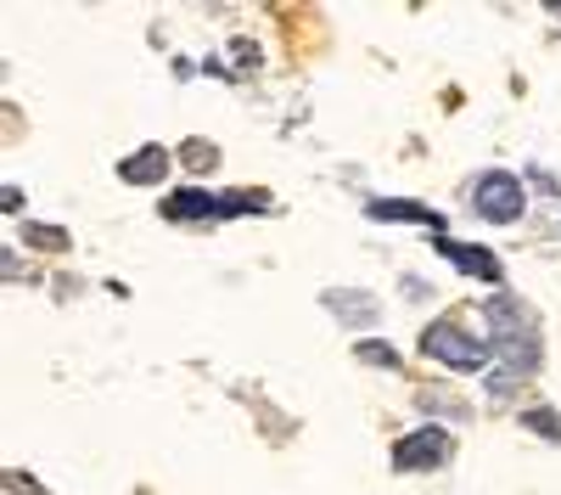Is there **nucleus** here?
I'll return each instance as SVG.
<instances>
[{
  "mask_svg": "<svg viewBox=\"0 0 561 495\" xmlns=\"http://www.w3.org/2000/svg\"><path fill=\"white\" fill-rule=\"evenodd\" d=\"M489 349H494V360H505L517 378H528V372H539V315L523 304V299H511V293H500V299H489Z\"/></svg>",
  "mask_w": 561,
  "mask_h": 495,
  "instance_id": "obj_1",
  "label": "nucleus"
},
{
  "mask_svg": "<svg viewBox=\"0 0 561 495\" xmlns=\"http://www.w3.org/2000/svg\"><path fill=\"white\" fill-rule=\"evenodd\" d=\"M325 310H332L337 322H370V315H377L370 293H325Z\"/></svg>",
  "mask_w": 561,
  "mask_h": 495,
  "instance_id": "obj_9",
  "label": "nucleus"
},
{
  "mask_svg": "<svg viewBox=\"0 0 561 495\" xmlns=\"http://www.w3.org/2000/svg\"><path fill=\"white\" fill-rule=\"evenodd\" d=\"M438 254H444L449 265H460L466 277H478V282H500V259H494L489 248H472V243H455V237H444V243H438Z\"/></svg>",
  "mask_w": 561,
  "mask_h": 495,
  "instance_id": "obj_5",
  "label": "nucleus"
},
{
  "mask_svg": "<svg viewBox=\"0 0 561 495\" xmlns=\"http://www.w3.org/2000/svg\"><path fill=\"white\" fill-rule=\"evenodd\" d=\"M370 220H415V225H444V214H438V209L399 203V198H377V203H370Z\"/></svg>",
  "mask_w": 561,
  "mask_h": 495,
  "instance_id": "obj_7",
  "label": "nucleus"
},
{
  "mask_svg": "<svg viewBox=\"0 0 561 495\" xmlns=\"http://www.w3.org/2000/svg\"><path fill=\"white\" fill-rule=\"evenodd\" d=\"M118 175L129 180V187H152V180L169 175V153H163V147H140V153H129V158L118 164Z\"/></svg>",
  "mask_w": 561,
  "mask_h": 495,
  "instance_id": "obj_6",
  "label": "nucleus"
},
{
  "mask_svg": "<svg viewBox=\"0 0 561 495\" xmlns=\"http://www.w3.org/2000/svg\"><path fill=\"white\" fill-rule=\"evenodd\" d=\"M528 428L545 434V439H561V417L556 412H528Z\"/></svg>",
  "mask_w": 561,
  "mask_h": 495,
  "instance_id": "obj_11",
  "label": "nucleus"
},
{
  "mask_svg": "<svg viewBox=\"0 0 561 495\" xmlns=\"http://www.w3.org/2000/svg\"><path fill=\"white\" fill-rule=\"evenodd\" d=\"M421 349H427L433 360H444V367H455V372H478V367H489V344H478L472 333H460L455 322H433L427 333H421Z\"/></svg>",
  "mask_w": 561,
  "mask_h": 495,
  "instance_id": "obj_2",
  "label": "nucleus"
},
{
  "mask_svg": "<svg viewBox=\"0 0 561 495\" xmlns=\"http://www.w3.org/2000/svg\"><path fill=\"white\" fill-rule=\"evenodd\" d=\"M185 158H197V169H208V158H214V147H208V142H192V147H185Z\"/></svg>",
  "mask_w": 561,
  "mask_h": 495,
  "instance_id": "obj_13",
  "label": "nucleus"
},
{
  "mask_svg": "<svg viewBox=\"0 0 561 495\" xmlns=\"http://www.w3.org/2000/svg\"><path fill=\"white\" fill-rule=\"evenodd\" d=\"M449 462V428H415L393 445V468L421 473V468H444Z\"/></svg>",
  "mask_w": 561,
  "mask_h": 495,
  "instance_id": "obj_4",
  "label": "nucleus"
},
{
  "mask_svg": "<svg viewBox=\"0 0 561 495\" xmlns=\"http://www.w3.org/2000/svg\"><path fill=\"white\" fill-rule=\"evenodd\" d=\"M472 209L494 225H511L523 214V187H517V175H505V169H489L478 187H472Z\"/></svg>",
  "mask_w": 561,
  "mask_h": 495,
  "instance_id": "obj_3",
  "label": "nucleus"
},
{
  "mask_svg": "<svg viewBox=\"0 0 561 495\" xmlns=\"http://www.w3.org/2000/svg\"><path fill=\"white\" fill-rule=\"evenodd\" d=\"M0 203H7V214H18V209H23V192H18V187H7V192H0Z\"/></svg>",
  "mask_w": 561,
  "mask_h": 495,
  "instance_id": "obj_15",
  "label": "nucleus"
},
{
  "mask_svg": "<svg viewBox=\"0 0 561 495\" xmlns=\"http://www.w3.org/2000/svg\"><path fill=\"white\" fill-rule=\"evenodd\" d=\"M354 355L365 360V367H388V372H393L399 360H404V355H399V349H388L382 338H365V344H354Z\"/></svg>",
  "mask_w": 561,
  "mask_h": 495,
  "instance_id": "obj_10",
  "label": "nucleus"
},
{
  "mask_svg": "<svg viewBox=\"0 0 561 495\" xmlns=\"http://www.w3.org/2000/svg\"><path fill=\"white\" fill-rule=\"evenodd\" d=\"M7 484H12L18 495H45V490H34V484H28V473H7Z\"/></svg>",
  "mask_w": 561,
  "mask_h": 495,
  "instance_id": "obj_14",
  "label": "nucleus"
},
{
  "mask_svg": "<svg viewBox=\"0 0 561 495\" xmlns=\"http://www.w3.org/2000/svg\"><path fill=\"white\" fill-rule=\"evenodd\" d=\"M28 243H39V248H45V243H51V248H68V237H62V232H45V225H28Z\"/></svg>",
  "mask_w": 561,
  "mask_h": 495,
  "instance_id": "obj_12",
  "label": "nucleus"
},
{
  "mask_svg": "<svg viewBox=\"0 0 561 495\" xmlns=\"http://www.w3.org/2000/svg\"><path fill=\"white\" fill-rule=\"evenodd\" d=\"M163 214L169 220H203V214H219V198H208V192H174L163 203Z\"/></svg>",
  "mask_w": 561,
  "mask_h": 495,
  "instance_id": "obj_8",
  "label": "nucleus"
}]
</instances>
